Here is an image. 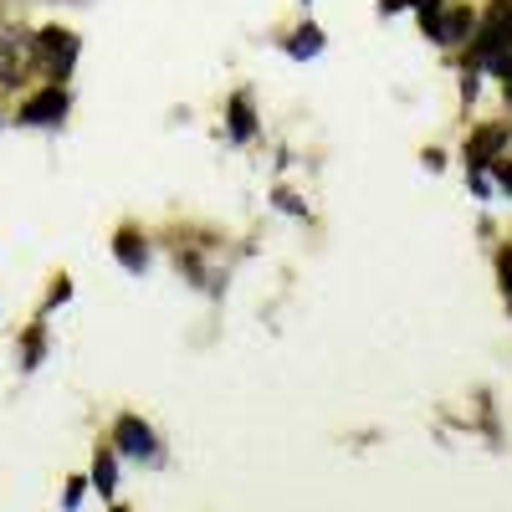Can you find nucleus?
<instances>
[{
    "label": "nucleus",
    "instance_id": "f03ea898",
    "mask_svg": "<svg viewBox=\"0 0 512 512\" xmlns=\"http://www.w3.org/2000/svg\"><path fill=\"white\" fill-rule=\"evenodd\" d=\"M113 446H118L123 456H149V451H154V431H149L139 415H123V420L113 425Z\"/></svg>",
    "mask_w": 512,
    "mask_h": 512
},
{
    "label": "nucleus",
    "instance_id": "4468645a",
    "mask_svg": "<svg viewBox=\"0 0 512 512\" xmlns=\"http://www.w3.org/2000/svg\"><path fill=\"white\" fill-rule=\"evenodd\" d=\"M507 103H512V88H507Z\"/></svg>",
    "mask_w": 512,
    "mask_h": 512
},
{
    "label": "nucleus",
    "instance_id": "7ed1b4c3",
    "mask_svg": "<svg viewBox=\"0 0 512 512\" xmlns=\"http://www.w3.org/2000/svg\"><path fill=\"white\" fill-rule=\"evenodd\" d=\"M26 62H36V41H26V36H0V77L6 82H21V72H26Z\"/></svg>",
    "mask_w": 512,
    "mask_h": 512
},
{
    "label": "nucleus",
    "instance_id": "0eeeda50",
    "mask_svg": "<svg viewBox=\"0 0 512 512\" xmlns=\"http://www.w3.org/2000/svg\"><path fill=\"white\" fill-rule=\"evenodd\" d=\"M113 251H118V262H123V267H134V272H144V246H139V236H134V231H118Z\"/></svg>",
    "mask_w": 512,
    "mask_h": 512
},
{
    "label": "nucleus",
    "instance_id": "423d86ee",
    "mask_svg": "<svg viewBox=\"0 0 512 512\" xmlns=\"http://www.w3.org/2000/svg\"><path fill=\"white\" fill-rule=\"evenodd\" d=\"M466 31H472V11L466 6H456V11H446V16H436V41H466Z\"/></svg>",
    "mask_w": 512,
    "mask_h": 512
},
{
    "label": "nucleus",
    "instance_id": "9d476101",
    "mask_svg": "<svg viewBox=\"0 0 512 512\" xmlns=\"http://www.w3.org/2000/svg\"><path fill=\"white\" fill-rule=\"evenodd\" d=\"M93 482H98V492H103V497H108V492H113V482H118V466H113V456H108V451H103V456H98V466H93Z\"/></svg>",
    "mask_w": 512,
    "mask_h": 512
},
{
    "label": "nucleus",
    "instance_id": "f257e3e1",
    "mask_svg": "<svg viewBox=\"0 0 512 512\" xmlns=\"http://www.w3.org/2000/svg\"><path fill=\"white\" fill-rule=\"evenodd\" d=\"M36 57L47 62V72L52 77H62L67 67H72V57H77V36L72 31H62V26H47L36 36Z\"/></svg>",
    "mask_w": 512,
    "mask_h": 512
},
{
    "label": "nucleus",
    "instance_id": "6e6552de",
    "mask_svg": "<svg viewBox=\"0 0 512 512\" xmlns=\"http://www.w3.org/2000/svg\"><path fill=\"white\" fill-rule=\"evenodd\" d=\"M231 128H236V139H251V134H256V118H251L246 98H236V103H231Z\"/></svg>",
    "mask_w": 512,
    "mask_h": 512
},
{
    "label": "nucleus",
    "instance_id": "1a4fd4ad",
    "mask_svg": "<svg viewBox=\"0 0 512 512\" xmlns=\"http://www.w3.org/2000/svg\"><path fill=\"white\" fill-rule=\"evenodd\" d=\"M318 47H323V31H318V26H303V31L292 36V57H308V52H318Z\"/></svg>",
    "mask_w": 512,
    "mask_h": 512
},
{
    "label": "nucleus",
    "instance_id": "9b49d317",
    "mask_svg": "<svg viewBox=\"0 0 512 512\" xmlns=\"http://www.w3.org/2000/svg\"><path fill=\"white\" fill-rule=\"evenodd\" d=\"M482 62H487L497 77H512V52H507V47H497V52H492V57H482Z\"/></svg>",
    "mask_w": 512,
    "mask_h": 512
},
{
    "label": "nucleus",
    "instance_id": "20e7f679",
    "mask_svg": "<svg viewBox=\"0 0 512 512\" xmlns=\"http://www.w3.org/2000/svg\"><path fill=\"white\" fill-rule=\"evenodd\" d=\"M67 113V93L62 88H47V93H36L26 108H21V123H52Z\"/></svg>",
    "mask_w": 512,
    "mask_h": 512
},
{
    "label": "nucleus",
    "instance_id": "39448f33",
    "mask_svg": "<svg viewBox=\"0 0 512 512\" xmlns=\"http://www.w3.org/2000/svg\"><path fill=\"white\" fill-rule=\"evenodd\" d=\"M502 144H507V128H502V123L482 128V134H472V144H466V159H472V169H482V164H487Z\"/></svg>",
    "mask_w": 512,
    "mask_h": 512
},
{
    "label": "nucleus",
    "instance_id": "f8f14e48",
    "mask_svg": "<svg viewBox=\"0 0 512 512\" xmlns=\"http://www.w3.org/2000/svg\"><path fill=\"white\" fill-rule=\"evenodd\" d=\"M497 277H502V292L512 297V251H502V256H497Z\"/></svg>",
    "mask_w": 512,
    "mask_h": 512
},
{
    "label": "nucleus",
    "instance_id": "ddd939ff",
    "mask_svg": "<svg viewBox=\"0 0 512 512\" xmlns=\"http://www.w3.org/2000/svg\"><path fill=\"white\" fill-rule=\"evenodd\" d=\"M502 185H507V190H512V169H502Z\"/></svg>",
    "mask_w": 512,
    "mask_h": 512
}]
</instances>
